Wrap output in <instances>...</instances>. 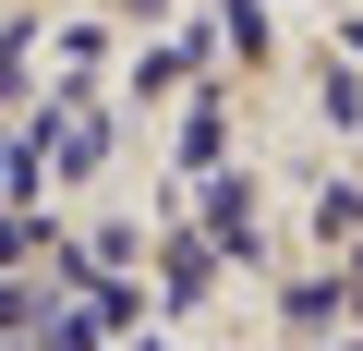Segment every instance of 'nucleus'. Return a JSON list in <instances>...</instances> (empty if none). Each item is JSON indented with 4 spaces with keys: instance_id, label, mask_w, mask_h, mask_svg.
Masks as SVG:
<instances>
[{
    "instance_id": "nucleus-1",
    "label": "nucleus",
    "mask_w": 363,
    "mask_h": 351,
    "mask_svg": "<svg viewBox=\"0 0 363 351\" xmlns=\"http://www.w3.org/2000/svg\"><path fill=\"white\" fill-rule=\"evenodd\" d=\"M315 230L339 243V230H363V182H327V206H315Z\"/></svg>"
}]
</instances>
